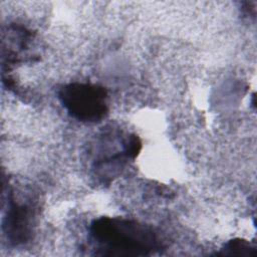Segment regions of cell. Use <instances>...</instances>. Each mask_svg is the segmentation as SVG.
I'll return each mask as SVG.
<instances>
[{
    "mask_svg": "<svg viewBox=\"0 0 257 257\" xmlns=\"http://www.w3.org/2000/svg\"><path fill=\"white\" fill-rule=\"evenodd\" d=\"M89 235L97 255L147 256L162 248V240L152 227L124 218L100 217L91 223Z\"/></svg>",
    "mask_w": 257,
    "mask_h": 257,
    "instance_id": "obj_1",
    "label": "cell"
},
{
    "mask_svg": "<svg viewBox=\"0 0 257 257\" xmlns=\"http://www.w3.org/2000/svg\"><path fill=\"white\" fill-rule=\"evenodd\" d=\"M58 97L67 112L82 122H97L108 113L107 91L98 84L68 83L60 88Z\"/></svg>",
    "mask_w": 257,
    "mask_h": 257,
    "instance_id": "obj_2",
    "label": "cell"
},
{
    "mask_svg": "<svg viewBox=\"0 0 257 257\" xmlns=\"http://www.w3.org/2000/svg\"><path fill=\"white\" fill-rule=\"evenodd\" d=\"M32 210L26 205L17 202L10 195L8 209L3 222V229L7 240L14 245L25 243L31 234Z\"/></svg>",
    "mask_w": 257,
    "mask_h": 257,
    "instance_id": "obj_3",
    "label": "cell"
},
{
    "mask_svg": "<svg viewBox=\"0 0 257 257\" xmlns=\"http://www.w3.org/2000/svg\"><path fill=\"white\" fill-rule=\"evenodd\" d=\"M222 255H239L248 256L255 254V247L248 241L242 239H234L227 242L221 249Z\"/></svg>",
    "mask_w": 257,
    "mask_h": 257,
    "instance_id": "obj_4",
    "label": "cell"
}]
</instances>
